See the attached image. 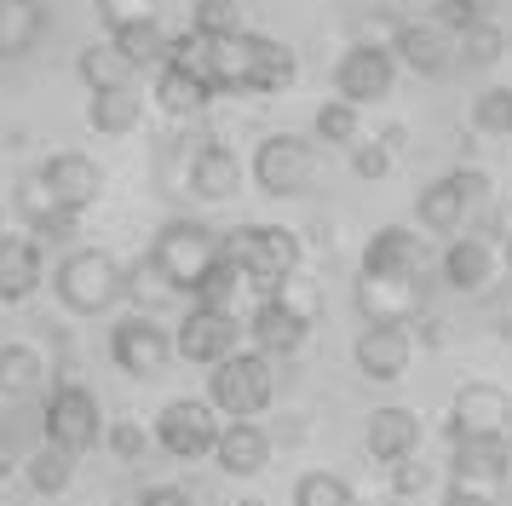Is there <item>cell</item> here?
I'll list each match as a JSON object with an SVG mask.
<instances>
[{
    "label": "cell",
    "instance_id": "obj_1",
    "mask_svg": "<svg viewBox=\"0 0 512 506\" xmlns=\"http://www.w3.org/2000/svg\"><path fill=\"white\" fill-rule=\"evenodd\" d=\"M52 288H58V305L75 311V317H104L121 294H127V265L104 248H70L52 271Z\"/></svg>",
    "mask_w": 512,
    "mask_h": 506
},
{
    "label": "cell",
    "instance_id": "obj_2",
    "mask_svg": "<svg viewBox=\"0 0 512 506\" xmlns=\"http://www.w3.org/2000/svg\"><path fill=\"white\" fill-rule=\"evenodd\" d=\"M150 259L162 265V276L179 288V294L196 299V288L208 282V271L225 259V236L208 230L202 219H167L150 242Z\"/></svg>",
    "mask_w": 512,
    "mask_h": 506
},
{
    "label": "cell",
    "instance_id": "obj_3",
    "mask_svg": "<svg viewBox=\"0 0 512 506\" xmlns=\"http://www.w3.org/2000/svg\"><path fill=\"white\" fill-rule=\"evenodd\" d=\"M225 253L242 265L248 282L265 288V299L282 294V288L294 282V271H300V236L288 225H236L231 236H225Z\"/></svg>",
    "mask_w": 512,
    "mask_h": 506
},
{
    "label": "cell",
    "instance_id": "obj_4",
    "mask_svg": "<svg viewBox=\"0 0 512 506\" xmlns=\"http://www.w3.org/2000/svg\"><path fill=\"white\" fill-rule=\"evenodd\" d=\"M271 391H277V374H271V357L265 351H236L208 374V403L231 420H248V414L271 409Z\"/></svg>",
    "mask_w": 512,
    "mask_h": 506
},
{
    "label": "cell",
    "instance_id": "obj_5",
    "mask_svg": "<svg viewBox=\"0 0 512 506\" xmlns=\"http://www.w3.org/2000/svg\"><path fill=\"white\" fill-rule=\"evenodd\" d=\"M41 420H47V443L70 449V455H87L104 437V409H98V397L81 380H58L47 391V414Z\"/></svg>",
    "mask_w": 512,
    "mask_h": 506
},
{
    "label": "cell",
    "instance_id": "obj_6",
    "mask_svg": "<svg viewBox=\"0 0 512 506\" xmlns=\"http://www.w3.org/2000/svg\"><path fill=\"white\" fill-rule=\"evenodd\" d=\"M311 179H317V150H311L300 133L259 138V150H254V184L265 190V196H277V202L305 196V190H311Z\"/></svg>",
    "mask_w": 512,
    "mask_h": 506
},
{
    "label": "cell",
    "instance_id": "obj_7",
    "mask_svg": "<svg viewBox=\"0 0 512 506\" xmlns=\"http://www.w3.org/2000/svg\"><path fill=\"white\" fill-rule=\"evenodd\" d=\"M449 443H472V437H512V391L472 380L449 397V420H443Z\"/></svg>",
    "mask_w": 512,
    "mask_h": 506
},
{
    "label": "cell",
    "instance_id": "obj_8",
    "mask_svg": "<svg viewBox=\"0 0 512 506\" xmlns=\"http://www.w3.org/2000/svg\"><path fill=\"white\" fill-rule=\"evenodd\" d=\"M213 403L208 397H173L162 403L156 414V443H162V455L173 460H202L219 449V420H213Z\"/></svg>",
    "mask_w": 512,
    "mask_h": 506
},
{
    "label": "cell",
    "instance_id": "obj_9",
    "mask_svg": "<svg viewBox=\"0 0 512 506\" xmlns=\"http://www.w3.org/2000/svg\"><path fill=\"white\" fill-rule=\"evenodd\" d=\"M489 196V179L478 173V167H461V173H443V179H432L426 190H420V225L438 230V236H461V225L472 219V207Z\"/></svg>",
    "mask_w": 512,
    "mask_h": 506
},
{
    "label": "cell",
    "instance_id": "obj_10",
    "mask_svg": "<svg viewBox=\"0 0 512 506\" xmlns=\"http://www.w3.org/2000/svg\"><path fill=\"white\" fill-rule=\"evenodd\" d=\"M173 334H167L162 322L150 317V311H133V317H121L110 328V357H116L121 374H133V380H156L167 363H173Z\"/></svg>",
    "mask_w": 512,
    "mask_h": 506
},
{
    "label": "cell",
    "instance_id": "obj_11",
    "mask_svg": "<svg viewBox=\"0 0 512 506\" xmlns=\"http://www.w3.org/2000/svg\"><path fill=\"white\" fill-rule=\"evenodd\" d=\"M248 328H236L231 311H219V305H190L185 317H179V357L185 363H202V368H219L225 357H236V340H242Z\"/></svg>",
    "mask_w": 512,
    "mask_h": 506
},
{
    "label": "cell",
    "instance_id": "obj_12",
    "mask_svg": "<svg viewBox=\"0 0 512 506\" xmlns=\"http://www.w3.org/2000/svg\"><path fill=\"white\" fill-rule=\"evenodd\" d=\"M392 81H397V58H392V46H380V41H357L334 64V87H340V98L346 104H380L386 92H392Z\"/></svg>",
    "mask_w": 512,
    "mask_h": 506
},
{
    "label": "cell",
    "instance_id": "obj_13",
    "mask_svg": "<svg viewBox=\"0 0 512 506\" xmlns=\"http://www.w3.org/2000/svg\"><path fill=\"white\" fill-rule=\"evenodd\" d=\"M426 271V242L409 225H380L363 248V276H386V282H420Z\"/></svg>",
    "mask_w": 512,
    "mask_h": 506
},
{
    "label": "cell",
    "instance_id": "obj_14",
    "mask_svg": "<svg viewBox=\"0 0 512 506\" xmlns=\"http://www.w3.org/2000/svg\"><path fill=\"white\" fill-rule=\"evenodd\" d=\"M409 357H415V340H409V328H363L357 345H351V363L363 380L374 386H392L409 374Z\"/></svg>",
    "mask_w": 512,
    "mask_h": 506
},
{
    "label": "cell",
    "instance_id": "obj_15",
    "mask_svg": "<svg viewBox=\"0 0 512 506\" xmlns=\"http://www.w3.org/2000/svg\"><path fill=\"white\" fill-rule=\"evenodd\" d=\"M259 46L265 35H231V41H213L202 52V69H208L213 92H225V98H242V92H254V69H259Z\"/></svg>",
    "mask_w": 512,
    "mask_h": 506
},
{
    "label": "cell",
    "instance_id": "obj_16",
    "mask_svg": "<svg viewBox=\"0 0 512 506\" xmlns=\"http://www.w3.org/2000/svg\"><path fill=\"white\" fill-rule=\"evenodd\" d=\"M507 472H512V437H472V443H449V483L501 489Z\"/></svg>",
    "mask_w": 512,
    "mask_h": 506
},
{
    "label": "cell",
    "instance_id": "obj_17",
    "mask_svg": "<svg viewBox=\"0 0 512 506\" xmlns=\"http://www.w3.org/2000/svg\"><path fill=\"white\" fill-rule=\"evenodd\" d=\"M363 449H369V460H380V466L415 460V449H420V414L403 409V403L374 409L369 420H363Z\"/></svg>",
    "mask_w": 512,
    "mask_h": 506
},
{
    "label": "cell",
    "instance_id": "obj_18",
    "mask_svg": "<svg viewBox=\"0 0 512 506\" xmlns=\"http://www.w3.org/2000/svg\"><path fill=\"white\" fill-rule=\"evenodd\" d=\"M248 334H254V345L265 351V357H288V351L305 345L311 317H305L288 294H271V299H259V311L248 317Z\"/></svg>",
    "mask_w": 512,
    "mask_h": 506
},
{
    "label": "cell",
    "instance_id": "obj_19",
    "mask_svg": "<svg viewBox=\"0 0 512 506\" xmlns=\"http://www.w3.org/2000/svg\"><path fill=\"white\" fill-rule=\"evenodd\" d=\"M357 311L369 328H409L420 317V282H386V276H363L357 282Z\"/></svg>",
    "mask_w": 512,
    "mask_h": 506
},
{
    "label": "cell",
    "instance_id": "obj_20",
    "mask_svg": "<svg viewBox=\"0 0 512 506\" xmlns=\"http://www.w3.org/2000/svg\"><path fill=\"white\" fill-rule=\"evenodd\" d=\"M41 179L52 184V196L64 207H87L104 196V167H98L87 150H58V156H47V167H41Z\"/></svg>",
    "mask_w": 512,
    "mask_h": 506
},
{
    "label": "cell",
    "instance_id": "obj_21",
    "mask_svg": "<svg viewBox=\"0 0 512 506\" xmlns=\"http://www.w3.org/2000/svg\"><path fill=\"white\" fill-rule=\"evenodd\" d=\"M392 58L409 64L415 75H443L449 58H455V41H449V29H443L438 18L432 23H397L392 29Z\"/></svg>",
    "mask_w": 512,
    "mask_h": 506
},
{
    "label": "cell",
    "instance_id": "obj_22",
    "mask_svg": "<svg viewBox=\"0 0 512 506\" xmlns=\"http://www.w3.org/2000/svg\"><path fill=\"white\" fill-rule=\"evenodd\" d=\"M18 213L29 219V230H35L41 242H70L75 230H81V207H64L58 196H52L47 179L18 184Z\"/></svg>",
    "mask_w": 512,
    "mask_h": 506
},
{
    "label": "cell",
    "instance_id": "obj_23",
    "mask_svg": "<svg viewBox=\"0 0 512 506\" xmlns=\"http://www.w3.org/2000/svg\"><path fill=\"white\" fill-rule=\"evenodd\" d=\"M219 472H231V478H259L265 466H271V432L259 426V420H231L225 432H219Z\"/></svg>",
    "mask_w": 512,
    "mask_h": 506
},
{
    "label": "cell",
    "instance_id": "obj_24",
    "mask_svg": "<svg viewBox=\"0 0 512 506\" xmlns=\"http://www.w3.org/2000/svg\"><path fill=\"white\" fill-rule=\"evenodd\" d=\"M236 184H242V161L231 156V144H196V156H190V196H202V202H231Z\"/></svg>",
    "mask_w": 512,
    "mask_h": 506
},
{
    "label": "cell",
    "instance_id": "obj_25",
    "mask_svg": "<svg viewBox=\"0 0 512 506\" xmlns=\"http://www.w3.org/2000/svg\"><path fill=\"white\" fill-rule=\"evenodd\" d=\"M47 0H0V64L29 58L47 35Z\"/></svg>",
    "mask_w": 512,
    "mask_h": 506
},
{
    "label": "cell",
    "instance_id": "obj_26",
    "mask_svg": "<svg viewBox=\"0 0 512 506\" xmlns=\"http://www.w3.org/2000/svg\"><path fill=\"white\" fill-rule=\"evenodd\" d=\"M41 288V242L35 236H0V305H18Z\"/></svg>",
    "mask_w": 512,
    "mask_h": 506
},
{
    "label": "cell",
    "instance_id": "obj_27",
    "mask_svg": "<svg viewBox=\"0 0 512 506\" xmlns=\"http://www.w3.org/2000/svg\"><path fill=\"white\" fill-rule=\"evenodd\" d=\"M213 98V81L202 64H162L156 69V104L167 115H202Z\"/></svg>",
    "mask_w": 512,
    "mask_h": 506
},
{
    "label": "cell",
    "instance_id": "obj_28",
    "mask_svg": "<svg viewBox=\"0 0 512 506\" xmlns=\"http://www.w3.org/2000/svg\"><path fill=\"white\" fill-rule=\"evenodd\" d=\"M489 276H495V248H489L484 236H455L443 248V282L455 294H478Z\"/></svg>",
    "mask_w": 512,
    "mask_h": 506
},
{
    "label": "cell",
    "instance_id": "obj_29",
    "mask_svg": "<svg viewBox=\"0 0 512 506\" xmlns=\"http://www.w3.org/2000/svg\"><path fill=\"white\" fill-rule=\"evenodd\" d=\"M87 121H93V133H104V138L133 133V127L144 121V98H139V87L93 92V98H87Z\"/></svg>",
    "mask_w": 512,
    "mask_h": 506
},
{
    "label": "cell",
    "instance_id": "obj_30",
    "mask_svg": "<svg viewBox=\"0 0 512 506\" xmlns=\"http://www.w3.org/2000/svg\"><path fill=\"white\" fill-rule=\"evenodd\" d=\"M75 75H81L93 92L133 87V81H139V69L116 52V41H87V46H81V58H75Z\"/></svg>",
    "mask_w": 512,
    "mask_h": 506
},
{
    "label": "cell",
    "instance_id": "obj_31",
    "mask_svg": "<svg viewBox=\"0 0 512 506\" xmlns=\"http://www.w3.org/2000/svg\"><path fill=\"white\" fill-rule=\"evenodd\" d=\"M47 386V357L35 345H0V391L6 397H35Z\"/></svg>",
    "mask_w": 512,
    "mask_h": 506
},
{
    "label": "cell",
    "instance_id": "obj_32",
    "mask_svg": "<svg viewBox=\"0 0 512 506\" xmlns=\"http://www.w3.org/2000/svg\"><path fill=\"white\" fill-rule=\"evenodd\" d=\"M294 81H300V58H294V46L265 35V46H259V69H254V98H282Z\"/></svg>",
    "mask_w": 512,
    "mask_h": 506
},
{
    "label": "cell",
    "instance_id": "obj_33",
    "mask_svg": "<svg viewBox=\"0 0 512 506\" xmlns=\"http://www.w3.org/2000/svg\"><path fill=\"white\" fill-rule=\"evenodd\" d=\"M24 483L35 489V495H64V489L75 483V455L58 449V443H41V449L24 460Z\"/></svg>",
    "mask_w": 512,
    "mask_h": 506
},
{
    "label": "cell",
    "instance_id": "obj_34",
    "mask_svg": "<svg viewBox=\"0 0 512 506\" xmlns=\"http://www.w3.org/2000/svg\"><path fill=\"white\" fill-rule=\"evenodd\" d=\"M190 35H202L208 46L242 35V0H196L190 6Z\"/></svg>",
    "mask_w": 512,
    "mask_h": 506
},
{
    "label": "cell",
    "instance_id": "obj_35",
    "mask_svg": "<svg viewBox=\"0 0 512 506\" xmlns=\"http://www.w3.org/2000/svg\"><path fill=\"white\" fill-rule=\"evenodd\" d=\"M127 294H133V299H139V305H144V311L156 317L162 305H173V299H179V288H173V282H167V276H162V265H156V259L144 253L139 265L127 271Z\"/></svg>",
    "mask_w": 512,
    "mask_h": 506
},
{
    "label": "cell",
    "instance_id": "obj_36",
    "mask_svg": "<svg viewBox=\"0 0 512 506\" xmlns=\"http://www.w3.org/2000/svg\"><path fill=\"white\" fill-rule=\"evenodd\" d=\"M294 506H357V495L340 472H305L294 478Z\"/></svg>",
    "mask_w": 512,
    "mask_h": 506
},
{
    "label": "cell",
    "instance_id": "obj_37",
    "mask_svg": "<svg viewBox=\"0 0 512 506\" xmlns=\"http://www.w3.org/2000/svg\"><path fill=\"white\" fill-rule=\"evenodd\" d=\"M472 127L489 138H512V87H484L472 98Z\"/></svg>",
    "mask_w": 512,
    "mask_h": 506
},
{
    "label": "cell",
    "instance_id": "obj_38",
    "mask_svg": "<svg viewBox=\"0 0 512 506\" xmlns=\"http://www.w3.org/2000/svg\"><path fill=\"white\" fill-rule=\"evenodd\" d=\"M116 41V52L127 58L133 69L144 64H167V35L156 29V23H139V29H121V35H110Z\"/></svg>",
    "mask_w": 512,
    "mask_h": 506
},
{
    "label": "cell",
    "instance_id": "obj_39",
    "mask_svg": "<svg viewBox=\"0 0 512 506\" xmlns=\"http://www.w3.org/2000/svg\"><path fill=\"white\" fill-rule=\"evenodd\" d=\"M98 23L110 29V35H121V29H139V23H156V12H162V0H93Z\"/></svg>",
    "mask_w": 512,
    "mask_h": 506
},
{
    "label": "cell",
    "instance_id": "obj_40",
    "mask_svg": "<svg viewBox=\"0 0 512 506\" xmlns=\"http://www.w3.org/2000/svg\"><path fill=\"white\" fill-rule=\"evenodd\" d=\"M438 23L461 41V35H472V29H484V23H495V0H443L438 6Z\"/></svg>",
    "mask_w": 512,
    "mask_h": 506
},
{
    "label": "cell",
    "instance_id": "obj_41",
    "mask_svg": "<svg viewBox=\"0 0 512 506\" xmlns=\"http://www.w3.org/2000/svg\"><path fill=\"white\" fill-rule=\"evenodd\" d=\"M236 288H242V265L225 253V259L208 271V282L196 288V305H219V311H231V294H236Z\"/></svg>",
    "mask_w": 512,
    "mask_h": 506
},
{
    "label": "cell",
    "instance_id": "obj_42",
    "mask_svg": "<svg viewBox=\"0 0 512 506\" xmlns=\"http://www.w3.org/2000/svg\"><path fill=\"white\" fill-rule=\"evenodd\" d=\"M317 138L323 144H357V104H346V98L323 104L317 110Z\"/></svg>",
    "mask_w": 512,
    "mask_h": 506
},
{
    "label": "cell",
    "instance_id": "obj_43",
    "mask_svg": "<svg viewBox=\"0 0 512 506\" xmlns=\"http://www.w3.org/2000/svg\"><path fill=\"white\" fill-rule=\"evenodd\" d=\"M461 64H495L501 58V46H507V35L495 29V23H484V29H472V35H461Z\"/></svg>",
    "mask_w": 512,
    "mask_h": 506
},
{
    "label": "cell",
    "instance_id": "obj_44",
    "mask_svg": "<svg viewBox=\"0 0 512 506\" xmlns=\"http://www.w3.org/2000/svg\"><path fill=\"white\" fill-rule=\"evenodd\" d=\"M104 437H110V455L127 460V466H133V460H139L144 449H150V432H144L139 420H116V426H110Z\"/></svg>",
    "mask_w": 512,
    "mask_h": 506
},
{
    "label": "cell",
    "instance_id": "obj_45",
    "mask_svg": "<svg viewBox=\"0 0 512 506\" xmlns=\"http://www.w3.org/2000/svg\"><path fill=\"white\" fill-rule=\"evenodd\" d=\"M351 173H357V179H386V173H392V144H386V138H380V144H357V150H351Z\"/></svg>",
    "mask_w": 512,
    "mask_h": 506
},
{
    "label": "cell",
    "instance_id": "obj_46",
    "mask_svg": "<svg viewBox=\"0 0 512 506\" xmlns=\"http://www.w3.org/2000/svg\"><path fill=\"white\" fill-rule=\"evenodd\" d=\"M392 472V495H420L426 483H432V472L420 466V460H397V466H386Z\"/></svg>",
    "mask_w": 512,
    "mask_h": 506
},
{
    "label": "cell",
    "instance_id": "obj_47",
    "mask_svg": "<svg viewBox=\"0 0 512 506\" xmlns=\"http://www.w3.org/2000/svg\"><path fill=\"white\" fill-rule=\"evenodd\" d=\"M133 506H196V495H190V489H179V483H150Z\"/></svg>",
    "mask_w": 512,
    "mask_h": 506
},
{
    "label": "cell",
    "instance_id": "obj_48",
    "mask_svg": "<svg viewBox=\"0 0 512 506\" xmlns=\"http://www.w3.org/2000/svg\"><path fill=\"white\" fill-rule=\"evenodd\" d=\"M438 506H495V489H472V483H449Z\"/></svg>",
    "mask_w": 512,
    "mask_h": 506
},
{
    "label": "cell",
    "instance_id": "obj_49",
    "mask_svg": "<svg viewBox=\"0 0 512 506\" xmlns=\"http://www.w3.org/2000/svg\"><path fill=\"white\" fill-rule=\"evenodd\" d=\"M12 472V449H6V437H0V478Z\"/></svg>",
    "mask_w": 512,
    "mask_h": 506
},
{
    "label": "cell",
    "instance_id": "obj_50",
    "mask_svg": "<svg viewBox=\"0 0 512 506\" xmlns=\"http://www.w3.org/2000/svg\"><path fill=\"white\" fill-rule=\"evenodd\" d=\"M236 506H271V501H259V495H242V501H236Z\"/></svg>",
    "mask_w": 512,
    "mask_h": 506
},
{
    "label": "cell",
    "instance_id": "obj_51",
    "mask_svg": "<svg viewBox=\"0 0 512 506\" xmlns=\"http://www.w3.org/2000/svg\"><path fill=\"white\" fill-rule=\"evenodd\" d=\"M507 265H512V236H507Z\"/></svg>",
    "mask_w": 512,
    "mask_h": 506
},
{
    "label": "cell",
    "instance_id": "obj_52",
    "mask_svg": "<svg viewBox=\"0 0 512 506\" xmlns=\"http://www.w3.org/2000/svg\"><path fill=\"white\" fill-rule=\"evenodd\" d=\"M397 6H420V0H397Z\"/></svg>",
    "mask_w": 512,
    "mask_h": 506
}]
</instances>
